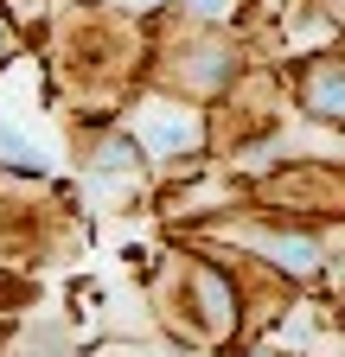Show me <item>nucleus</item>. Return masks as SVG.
Segmentation results:
<instances>
[{"mask_svg":"<svg viewBox=\"0 0 345 357\" xmlns=\"http://www.w3.org/2000/svg\"><path fill=\"white\" fill-rule=\"evenodd\" d=\"M192 7H198V13H224L230 0H192Z\"/></svg>","mask_w":345,"mask_h":357,"instance_id":"obj_3","label":"nucleus"},{"mask_svg":"<svg viewBox=\"0 0 345 357\" xmlns=\"http://www.w3.org/2000/svg\"><path fill=\"white\" fill-rule=\"evenodd\" d=\"M320 109H339L345 115V77H326L320 83Z\"/></svg>","mask_w":345,"mask_h":357,"instance_id":"obj_2","label":"nucleus"},{"mask_svg":"<svg viewBox=\"0 0 345 357\" xmlns=\"http://www.w3.org/2000/svg\"><path fill=\"white\" fill-rule=\"evenodd\" d=\"M179 141H192L186 121H154V147H179Z\"/></svg>","mask_w":345,"mask_h":357,"instance_id":"obj_1","label":"nucleus"}]
</instances>
